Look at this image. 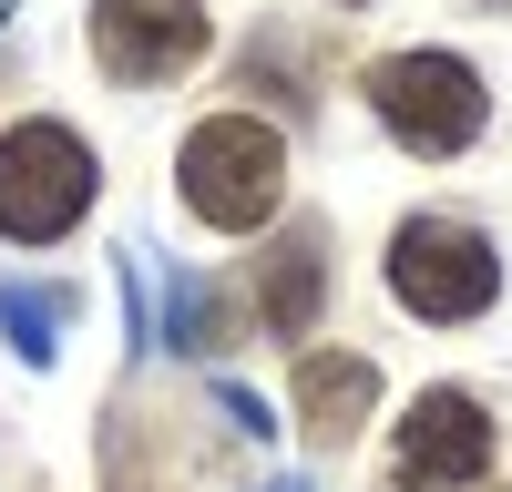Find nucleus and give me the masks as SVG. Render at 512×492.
<instances>
[{
	"label": "nucleus",
	"mask_w": 512,
	"mask_h": 492,
	"mask_svg": "<svg viewBox=\"0 0 512 492\" xmlns=\"http://www.w3.org/2000/svg\"><path fill=\"white\" fill-rule=\"evenodd\" d=\"M369 103L379 123L410 144V154H461V144H482V123H492V93H482V72L461 62V52H390L369 72Z\"/></svg>",
	"instance_id": "7ed1b4c3"
},
{
	"label": "nucleus",
	"mask_w": 512,
	"mask_h": 492,
	"mask_svg": "<svg viewBox=\"0 0 512 492\" xmlns=\"http://www.w3.org/2000/svg\"><path fill=\"white\" fill-rule=\"evenodd\" d=\"M390 298H400L410 318H431V328L482 318V308L502 298V257H492V236L461 226V216H410V226L390 236Z\"/></svg>",
	"instance_id": "20e7f679"
},
{
	"label": "nucleus",
	"mask_w": 512,
	"mask_h": 492,
	"mask_svg": "<svg viewBox=\"0 0 512 492\" xmlns=\"http://www.w3.org/2000/svg\"><path fill=\"white\" fill-rule=\"evenodd\" d=\"M93 216V144L72 123H11L0 134V236L11 246H52Z\"/></svg>",
	"instance_id": "f03ea898"
},
{
	"label": "nucleus",
	"mask_w": 512,
	"mask_h": 492,
	"mask_svg": "<svg viewBox=\"0 0 512 492\" xmlns=\"http://www.w3.org/2000/svg\"><path fill=\"white\" fill-rule=\"evenodd\" d=\"M328 298V267H318V236H287L267 267H256V308H267L277 339H308V318Z\"/></svg>",
	"instance_id": "6e6552de"
},
{
	"label": "nucleus",
	"mask_w": 512,
	"mask_h": 492,
	"mask_svg": "<svg viewBox=\"0 0 512 492\" xmlns=\"http://www.w3.org/2000/svg\"><path fill=\"white\" fill-rule=\"evenodd\" d=\"M175 185H185V205H195V226L246 236V226H267L277 205H287V144H277L256 113H216V123H195V134H185Z\"/></svg>",
	"instance_id": "f257e3e1"
},
{
	"label": "nucleus",
	"mask_w": 512,
	"mask_h": 492,
	"mask_svg": "<svg viewBox=\"0 0 512 492\" xmlns=\"http://www.w3.org/2000/svg\"><path fill=\"white\" fill-rule=\"evenodd\" d=\"M0 318H11L21 359H52V328H62V298H31V287H0Z\"/></svg>",
	"instance_id": "9d476101"
},
{
	"label": "nucleus",
	"mask_w": 512,
	"mask_h": 492,
	"mask_svg": "<svg viewBox=\"0 0 512 492\" xmlns=\"http://www.w3.org/2000/svg\"><path fill=\"white\" fill-rule=\"evenodd\" d=\"M369 410H379V369L359 349H297V431H308L318 451L359 441Z\"/></svg>",
	"instance_id": "0eeeda50"
},
{
	"label": "nucleus",
	"mask_w": 512,
	"mask_h": 492,
	"mask_svg": "<svg viewBox=\"0 0 512 492\" xmlns=\"http://www.w3.org/2000/svg\"><path fill=\"white\" fill-rule=\"evenodd\" d=\"M205 0H93V62L113 82H175L205 52Z\"/></svg>",
	"instance_id": "423d86ee"
},
{
	"label": "nucleus",
	"mask_w": 512,
	"mask_h": 492,
	"mask_svg": "<svg viewBox=\"0 0 512 492\" xmlns=\"http://www.w3.org/2000/svg\"><path fill=\"white\" fill-rule=\"evenodd\" d=\"M482 472H492V410L472 390H420L390 441V482L400 492H472Z\"/></svg>",
	"instance_id": "39448f33"
},
{
	"label": "nucleus",
	"mask_w": 512,
	"mask_h": 492,
	"mask_svg": "<svg viewBox=\"0 0 512 492\" xmlns=\"http://www.w3.org/2000/svg\"><path fill=\"white\" fill-rule=\"evenodd\" d=\"M175 349H236L226 287H185V298H175Z\"/></svg>",
	"instance_id": "1a4fd4ad"
}]
</instances>
